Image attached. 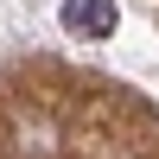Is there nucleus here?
Returning <instances> with one entry per match:
<instances>
[{
  "mask_svg": "<svg viewBox=\"0 0 159 159\" xmlns=\"http://www.w3.org/2000/svg\"><path fill=\"white\" fill-rule=\"evenodd\" d=\"M64 25L83 32V38H115L121 7H115V0H64Z\"/></svg>",
  "mask_w": 159,
  "mask_h": 159,
  "instance_id": "nucleus-1",
  "label": "nucleus"
}]
</instances>
